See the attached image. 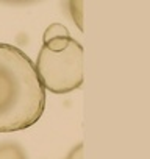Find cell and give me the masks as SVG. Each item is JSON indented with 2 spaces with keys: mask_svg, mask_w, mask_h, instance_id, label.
Here are the masks:
<instances>
[{
  "mask_svg": "<svg viewBox=\"0 0 150 159\" xmlns=\"http://www.w3.org/2000/svg\"><path fill=\"white\" fill-rule=\"evenodd\" d=\"M67 36H70L69 34V30L63 24L55 22V24H52V25H49L45 28L42 39H44V44H45L49 41H53V39H58V38H67Z\"/></svg>",
  "mask_w": 150,
  "mask_h": 159,
  "instance_id": "4",
  "label": "cell"
},
{
  "mask_svg": "<svg viewBox=\"0 0 150 159\" xmlns=\"http://www.w3.org/2000/svg\"><path fill=\"white\" fill-rule=\"evenodd\" d=\"M66 159H83V143H78L77 147H73Z\"/></svg>",
  "mask_w": 150,
  "mask_h": 159,
  "instance_id": "6",
  "label": "cell"
},
{
  "mask_svg": "<svg viewBox=\"0 0 150 159\" xmlns=\"http://www.w3.org/2000/svg\"><path fill=\"white\" fill-rule=\"evenodd\" d=\"M0 159H27V154L16 142H0Z\"/></svg>",
  "mask_w": 150,
  "mask_h": 159,
  "instance_id": "3",
  "label": "cell"
},
{
  "mask_svg": "<svg viewBox=\"0 0 150 159\" xmlns=\"http://www.w3.org/2000/svg\"><path fill=\"white\" fill-rule=\"evenodd\" d=\"M44 89L67 94L83 83V47L73 38H58L45 42L35 64Z\"/></svg>",
  "mask_w": 150,
  "mask_h": 159,
  "instance_id": "2",
  "label": "cell"
},
{
  "mask_svg": "<svg viewBox=\"0 0 150 159\" xmlns=\"http://www.w3.org/2000/svg\"><path fill=\"white\" fill-rule=\"evenodd\" d=\"M45 108L35 62L16 45L0 42V133L35 125Z\"/></svg>",
  "mask_w": 150,
  "mask_h": 159,
  "instance_id": "1",
  "label": "cell"
},
{
  "mask_svg": "<svg viewBox=\"0 0 150 159\" xmlns=\"http://www.w3.org/2000/svg\"><path fill=\"white\" fill-rule=\"evenodd\" d=\"M69 11H70V17L75 22V25L78 27L80 31H83V2H69L67 3Z\"/></svg>",
  "mask_w": 150,
  "mask_h": 159,
  "instance_id": "5",
  "label": "cell"
}]
</instances>
